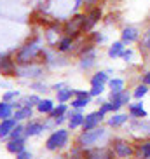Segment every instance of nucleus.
I'll return each mask as SVG.
<instances>
[{
  "mask_svg": "<svg viewBox=\"0 0 150 159\" xmlns=\"http://www.w3.org/2000/svg\"><path fill=\"white\" fill-rule=\"evenodd\" d=\"M66 143H68V131H66V129H56V131H52L51 136L46 140L47 150L63 149Z\"/></svg>",
  "mask_w": 150,
  "mask_h": 159,
  "instance_id": "39448f33",
  "label": "nucleus"
},
{
  "mask_svg": "<svg viewBox=\"0 0 150 159\" xmlns=\"http://www.w3.org/2000/svg\"><path fill=\"white\" fill-rule=\"evenodd\" d=\"M103 91H105V86H91L89 94H91V98H99L103 94Z\"/></svg>",
  "mask_w": 150,
  "mask_h": 159,
  "instance_id": "4c0bfd02",
  "label": "nucleus"
},
{
  "mask_svg": "<svg viewBox=\"0 0 150 159\" xmlns=\"http://www.w3.org/2000/svg\"><path fill=\"white\" fill-rule=\"evenodd\" d=\"M127 112H129V116L133 117V119H145L148 114H147V110L143 108V102L141 100H136L135 103H129L127 105Z\"/></svg>",
  "mask_w": 150,
  "mask_h": 159,
  "instance_id": "4468645a",
  "label": "nucleus"
},
{
  "mask_svg": "<svg viewBox=\"0 0 150 159\" xmlns=\"http://www.w3.org/2000/svg\"><path fill=\"white\" fill-rule=\"evenodd\" d=\"M135 128H140L141 131H145L150 135V121H145V119H136V122H133Z\"/></svg>",
  "mask_w": 150,
  "mask_h": 159,
  "instance_id": "72a5a7b5",
  "label": "nucleus"
},
{
  "mask_svg": "<svg viewBox=\"0 0 150 159\" xmlns=\"http://www.w3.org/2000/svg\"><path fill=\"white\" fill-rule=\"evenodd\" d=\"M141 82H143V84H147V86H150V70L143 74V77H141Z\"/></svg>",
  "mask_w": 150,
  "mask_h": 159,
  "instance_id": "a18cd8bd",
  "label": "nucleus"
},
{
  "mask_svg": "<svg viewBox=\"0 0 150 159\" xmlns=\"http://www.w3.org/2000/svg\"><path fill=\"white\" fill-rule=\"evenodd\" d=\"M99 112L103 114V116H107V114H110V112H115V108H113V103L112 102H103L101 105H99Z\"/></svg>",
  "mask_w": 150,
  "mask_h": 159,
  "instance_id": "e433bc0d",
  "label": "nucleus"
},
{
  "mask_svg": "<svg viewBox=\"0 0 150 159\" xmlns=\"http://www.w3.org/2000/svg\"><path fill=\"white\" fill-rule=\"evenodd\" d=\"M70 159H84V150H82V147H73L70 150Z\"/></svg>",
  "mask_w": 150,
  "mask_h": 159,
  "instance_id": "ea45409f",
  "label": "nucleus"
},
{
  "mask_svg": "<svg viewBox=\"0 0 150 159\" xmlns=\"http://www.w3.org/2000/svg\"><path fill=\"white\" fill-rule=\"evenodd\" d=\"M89 39L93 40V44H96V46H99V44H103L105 40H107V37H105L103 33H99V32H91Z\"/></svg>",
  "mask_w": 150,
  "mask_h": 159,
  "instance_id": "f704fd0d",
  "label": "nucleus"
},
{
  "mask_svg": "<svg viewBox=\"0 0 150 159\" xmlns=\"http://www.w3.org/2000/svg\"><path fill=\"white\" fill-rule=\"evenodd\" d=\"M42 47H40V39L35 37L24 44L16 54V65H30V63H37V56L40 54Z\"/></svg>",
  "mask_w": 150,
  "mask_h": 159,
  "instance_id": "f257e3e1",
  "label": "nucleus"
},
{
  "mask_svg": "<svg viewBox=\"0 0 150 159\" xmlns=\"http://www.w3.org/2000/svg\"><path fill=\"white\" fill-rule=\"evenodd\" d=\"M148 91H150V86H147V84H143V82H141V84H138L135 88V91H133V98L135 100H143L147 96V94H148Z\"/></svg>",
  "mask_w": 150,
  "mask_h": 159,
  "instance_id": "c85d7f7f",
  "label": "nucleus"
},
{
  "mask_svg": "<svg viewBox=\"0 0 150 159\" xmlns=\"http://www.w3.org/2000/svg\"><path fill=\"white\" fill-rule=\"evenodd\" d=\"M52 108H54V102L52 100H49V98H44V100H40L38 102V105H37V110L40 114H49L52 112Z\"/></svg>",
  "mask_w": 150,
  "mask_h": 159,
  "instance_id": "bb28decb",
  "label": "nucleus"
},
{
  "mask_svg": "<svg viewBox=\"0 0 150 159\" xmlns=\"http://www.w3.org/2000/svg\"><path fill=\"white\" fill-rule=\"evenodd\" d=\"M44 74V66L38 63L30 65H18V75L16 77H40Z\"/></svg>",
  "mask_w": 150,
  "mask_h": 159,
  "instance_id": "1a4fd4ad",
  "label": "nucleus"
},
{
  "mask_svg": "<svg viewBox=\"0 0 150 159\" xmlns=\"http://www.w3.org/2000/svg\"><path fill=\"white\" fill-rule=\"evenodd\" d=\"M84 21H86V12H75L65 25H63V35H68L72 39H79L80 33H82V26H84Z\"/></svg>",
  "mask_w": 150,
  "mask_h": 159,
  "instance_id": "f03ea898",
  "label": "nucleus"
},
{
  "mask_svg": "<svg viewBox=\"0 0 150 159\" xmlns=\"http://www.w3.org/2000/svg\"><path fill=\"white\" fill-rule=\"evenodd\" d=\"M108 80H110V77H108V72L107 70H99L96 72V74L91 75V86H107Z\"/></svg>",
  "mask_w": 150,
  "mask_h": 159,
  "instance_id": "6ab92c4d",
  "label": "nucleus"
},
{
  "mask_svg": "<svg viewBox=\"0 0 150 159\" xmlns=\"http://www.w3.org/2000/svg\"><path fill=\"white\" fill-rule=\"evenodd\" d=\"M65 86H66L65 82H60V84H54V86H52V89H54V91H60V89L65 88Z\"/></svg>",
  "mask_w": 150,
  "mask_h": 159,
  "instance_id": "de8ad7c7",
  "label": "nucleus"
},
{
  "mask_svg": "<svg viewBox=\"0 0 150 159\" xmlns=\"http://www.w3.org/2000/svg\"><path fill=\"white\" fill-rule=\"evenodd\" d=\"M84 2H86V0H75L73 7H75V9H79V7H82V5H84Z\"/></svg>",
  "mask_w": 150,
  "mask_h": 159,
  "instance_id": "09e8293b",
  "label": "nucleus"
},
{
  "mask_svg": "<svg viewBox=\"0 0 150 159\" xmlns=\"http://www.w3.org/2000/svg\"><path fill=\"white\" fill-rule=\"evenodd\" d=\"M131 98H133V94L129 93V91H121V93H113V91H110L108 93V102H112L115 107L122 108V107H126V105H129L131 103Z\"/></svg>",
  "mask_w": 150,
  "mask_h": 159,
  "instance_id": "9b49d317",
  "label": "nucleus"
},
{
  "mask_svg": "<svg viewBox=\"0 0 150 159\" xmlns=\"http://www.w3.org/2000/svg\"><path fill=\"white\" fill-rule=\"evenodd\" d=\"M124 49H126V44L122 42V40H115L113 44H110L107 54H108V58H110V60H115V58H121L122 56Z\"/></svg>",
  "mask_w": 150,
  "mask_h": 159,
  "instance_id": "dca6fc26",
  "label": "nucleus"
},
{
  "mask_svg": "<svg viewBox=\"0 0 150 159\" xmlns=\"http://www.w3.org/2000/svg\"><path fill=\"white\" fill-rule=\"evenodd\" d=\"M44 131V124L38 121H30L26 126H24V135L26 136H37Z\"/></svg>",
  "mask_w": 150,
  "mask_h": 159,
  "instance_id": "aec40b11",
  "label": "nucleus"
},
{
  "mask_svg": "<svg viewBox=\"0 0 150 159\" xmlns=\"http://www.w3.org/2000/svg\"><path fill=\"white\" fill-rule=\"evenodd\" d=\"M12 117H14L16 121H26V119L33 117V108L28 107V105H23V107L16 108V112H14Z\"/></svg>",
  "mask_w": 150,
  "mask_h": 159,
  "instance_id": "5701e85b",
  "label": "nucleus"
},
{
  "mask_svg": "<svg viewBox=\"0 0 150 159\" xmlns=\"http://www.w3.org/2000/svg\"><path fill=\"white\" fill-rule=\"evenodd\" d=\"M99 0H86L84 2V5H87V9H91V7H94V5L98 4Z\"/></svg>",
  "mask_w": 150,
  "mask_h": 159,
  "instance_id": "49530a36",
  "label": "nucleus"
},
{
  "mask_svg": "<svg viewBox=\"0 0 150 159\" xmlns=\"http://www.w3.org/2000/svg\"><path fill=\"white\" fill-rule=\"evenodd\" d=\"M96 63H98V51L94 49V51L86 52V54H82V56H80L79 66H80V70H91Z\"/></svg>",
  "mask_w": 150,
  "mask_h": 159,
  "instance_id": "ddd939ff",
  "label": "nucleus"
},
{
  "mask_svg": "<svg viewBox=\"0 0 150 159\" xmlns=\"http://www.w3.org/2000/svg\"><path fill=\"white\" fill-rule=\"evenodd\" d=\"M0 74L7 77H16L18 75V65L7 54H0Z\"/></svg>",
  "mask_w": 150,
  "mask_h": 159,
  "instance_id": "6e6552de",
  "label": "nucleus"
},
{
  "mask_svg": "<svg viewBox=\"0 0 150 159\" xmlns=\"http://www.w3.org/2000/svg\"><path fill=\"white\" fill-rule=\"evenodd\" d=\"M56 159H65V157H56Z\"/></svg>",
  "mask_w": 150,
  "mask_h": 159,
  "instance_id": "8fccbe9b",
  "label": "nucleus"
},
{
  "mask_svg": "<svg viewBox=\"0 0 150 159\" xmlns=\"http://www.w3.org/2000/svg\"><path fill=\"white\" fill-rule=\"evenodd\" d=\"M73 42H75V39H72V37H68V35H61L60 37V40H58V44H56V49L60 52H72L73 51Z\"/></svg>",
  "mask_w": 150,
  "mask_h": 159,
  "instance_id": "a211bd4d",
  "label": "nucleus"
},
{
  "mask_svg": "<svg viewBox=\"0 0 150 159\" xmlns=\"http://www.w3.org/2000/svg\"><path fill=\"white\" fill-rule=\"evenodd\" d=\"M40 100H42V98H40L38 94H28L23 102H24V105H28V107H37Z\"/></svg>",
  "mask_w": 150,
  "mask_h": 159,
  "instance_id": "c9c22d12",
  "label": "nucleus"
},
{
  "mask_svg": "<svg viewBox=\"0 0 150 159\" xmlns=\"http://www.w3.org/2000/svg\"><path fill=\"white\" fill-rule=\"evenodd\" d=\"M138 159H150V142L143 143L138 150Z\"/></svg>",
  "mask_w": 150,
  "mask_h": 159,
  "instance_id": "473e14b6",
  "label": "nucleus"
},
{
  "mask_svg": "<svg viewBox=\"0 0 150 159\" xmlns=\"http://www.w3.org/2000/svg\"><path fill=\"white\" fill-rule=\"evenodd\" d=\"M105 135H107V129H103L99 126L93 128V129H87V131H82L79 135V138H77V145L82 147V149H89V147L98 143Z\"/></svg>",
  "mask_w": 150,
  "mask_h": 159,
  "instance_id": "7ed1b4c3",
  "label": "nucleus"
},
{
  "mask_svg": "<svg viewBox=\"0 0 150 159\" xmlns=\"http://www.w3.org/2000/svg\"><path fill=\"white\" fill-rule=\"evenodd\" d=\"M108 88H110V91H113V93H121V91H124V88H126V82H124V79H121V77H112V79L108 80Z\"/></svg>",
  "mask_w": 150,
  "mask_h": 159,
  "instance_id": "a878e982",
  "label": "nucleus"
},
{
  "mask_svg": "<svg viewBox=\"0 0 150 159\" xmlns=\"http://www.w3.org/2000/svg\"><path fill=\"white\" fill-rule=\"evenodd\" d=\"M89 103H91V96H87V98H77V96H73V98H72V108L82 110V108H86Z\"/></svg>",
  "mask_w": 150,
  "mask_h": 159,
  "instance_id": "c756f323",
  "label": "nucleus"
},
{
  "mask_svg": "<svg viewBox=\"0 0 150 159\" xmlns=\"http://www.w3.org/2000/svg\"><path fill=\"white\" fill-rule=\"evenodd\" d=\"M101 19H103V11H101V7L94 5L91 9H87L86 11V21H84V26H82V33H91L93 28Z\"/></svg>",
  "mask_w": 150,
  "mask_h": 159,
  "instance_id": "20e7f679",
  "label": "nucleus"
},
{
  "mask_svg": "<svg viewBox=\"0 0 150 159\" xmlns=\"http://www.w3.org/2000/svg\"><path fill=\"white\" fill-rule=\"evenodd\" d=\"M24 135V126L23 124H16V128L12 131H11V135H9V140H14V138H23Z\"/></svg>",
  "mask_w": 150,
  "mask_h": 159,
  "instance_id": "2f4dec72",
  "label": "nucleus"
},
{
  "mask_svg": "<svg viewBox=\"0 0 150 159\" xmlns=\"http://www.w3.org/2000/svg\"><path fill=\"white\" fill-rule=\"evenodd\" d=\"M103 117L105 116L99 112V110L87 114V116L84 117V122H82V129L87 131V129H93V128H98L99 124H101V121H103Z\"/></svg>",
  "mask_w": 150,
  "mask_h": 159,
  "instance_id": "f8f14e48",
  "label": "nucleus"
},
{
  "mask_svg": "<svg viewBox=\"0 0 150 159\" xmlns=\"http://www.w3.org/2000/svg\"><path fill=\"white\" fill-rule=\"evenodd\" d=\"M75 96H77V98H87V96H91L89 94V91H87V89H75Z\"/></svg>",
  "mask_w": 150,
  "mask_h": 159,
  "instance_id": "c03bdc74",
  "label": "nucleus"
},
{
  "mask_svg": "<svg viewBox=\"0 0 150 159\" xmlns=\"http://www.w3.org/2000/svg\"><path fill=\"white\" fill-rule=\"evenodd\" d=\"M68 114V107H66V103H58V107L52 108V112L49 114L51 117H60V116H66Z\"/></svg>",
  "mask_w": 150,
  "mask_h": 159,
  "instance_id": "7c9ffc66",
  "label": "nucleus"
},
{
  "mask_svg": "<svg viewBox=\"0 0 150 159\" xmlns=\"http://www.w3.org/2000/svg\"><path fill=\"white\" fill-rule=\"evenodd\" d=\"M30 88L35 89L37 93H46V91H47V86L44 84V82H32V84H30Z\"/></svg>",
  "mask_w": 150,
  "mask_h": 159,
  "instance_id": "79ce46f5",
  "label": "nucleus"
},
{
  "mask_svg": "<svg viewBox=\"0 0 150 159\" xmlns=\"http://www.w3.org/2000/svg\"><path fill=\"white\" fill-rule=\"evenodd\" d=\"M66 116H68V128L70 129H77L79 126H82L84 117H86L80 110H75V108H72V112H68Z\"/></svg>",
  "mask_w": 150,
  "mask_h": 159,
  "instance_id": "2eb2a0df",
  "label": "nucleus"
},
{
  "mask_svg": "<svg viewBox=\"0 0 150 159\" xmlns=\"http://www.w3.org/2000/svg\"><path fill=\"white\" fill-rule=\"evenodd\" d=\"M138 44H140V51L150 52V26L143 33H141V37H140V40H138Z\"/></svg>",
  "mask_w": 150,
  "mask_h": 159,
  "instance_id": "cd10ccee",
  "label": "nucleus"
},
{
  "mask_svg": "<svg viewBox=\"0 0 150 159\" xmlns=\"http://www.w3.org/2000/svg\"><path fill=\"white\" fill-rule=\"evenodd\" d=\"M16 124H18V121H16L14 117L0 121V138H7L11 135V131L16 128Z\"/></svg>",
  "mask_w": 150,
  "mask_h": 159,
  "instance_id": "f3484780",
  "label": "nucleus"
},
{
  "mask_svg": "<svg viewBox=\"0 0 150 159\" xmlns=\"http://www.w3.org/2000/svg\"><path fill=\"white\" fill-rule=\"evenodd\" d=\"M16 159H33V156L28 150H21L19 154H16Z\"/></svg>",
  "mask_w": 150,
  "mask_h": 159,
  "instance_id": "37998d69",
  "label": "nucleus"
},
{
  "mask_svg": "<svg viewBox=\"0 0 150 159\" xmlns=\"http://www.w3.org/2000/svg\"><path fill=\"white\" fill-rule=\"evenodd\" d=\"M73 96H75V89L68 88V86H65V88H61L60 91H56V100H58V103L70 102Z\"/></svg>",
  "mask_w": 150,
  "mask_h": 159,
  "instance_id": "412c9836",
  "label": "nucleus"
},
{
  "mask_svg": "<svg viewBox=\"0 0 150 159\" xmlns=\"http://www.w3.org/2000/svg\"><path fill=\"white\" fill-rule=\"evenodd\" d=\"M141 37V32L138 26H135V25H127V26H124V28L121 30V40L126 46H133V44H136L138 40H140Z\"/></svg>",
  "mask_w": 150,
  "mask_h": 159,
  "instance_id": "423d86ee",
  "label": "nucleus"
},
{
  "mask_svg": "<svg viewBox=\"0 0 150 159\" xmlns=\"http://www.w3.org/2000/svg\"><path fill=\"white\" fill-rule=\"evenodd\" d=\"M133 54H135V52H133V49L131 47H126V49H124V52H122V60L126 61V63H131L133 61Z\"/></svg>",
  "mask_w": 150,
  "mask_h": 159,
  "instance_id": "a19ab883",
  "label": "nucleus"
},
{
  "mask_svg": "<svg viewBox=\"0 0 150 159\" xmlns=\"http://www.w3.org/2000/svg\"><path fill=\"white\" fill-rule=\"evenodd\" d=\"M12 116H14V107H12V103L2 100V103H0V121L11 119Z\"/></svg>",
  "mask_w": 150,
  "mask_h": 159,
  "instance_id": "393cba45",
  "label": "nucleus"
},
{
  "mask_svg": "<svg viewBox=\"0 0 150 159\" xmlns=\"http://www.w3.org/2000/svg\"><path fill=\"white\" fill-rule=\"evenodd\" d=\"M7 150L11 154H19L21 150H24V136L23 138H14V140H9V143L5 145Z\"/></svg>",
  "mask_w": 150,
  "mask_h": 159,
  "instance_id": "b1692460",
  "label": "nucleus"
},
{
  "mask_svg": "<svg viewBox=\"0 0 150 159\" xmlns=\"http://www.w3.org/2000/svg\"><path fill=\"white\" fill-rule=\"evenodd\" d=\"M19 96V91H16V89H12V91H7V93H4V96H2V100L4 102H9L12 103V100H16Z\"/></svg>",
  "mask_w": 150,
  "mask_h": 159,
  "instance_id": "58836bf2",
  "label": "nucleus"
},
{
  "mask_svg": "<svg viewBox=\"0 0 150 159\" xmlns=\"http://www.w3.org/2000/svg\"><path fill=\"white\" fill-rule=\"evenodd\" d=\"M131 119V116H127V114H119V112H113V116L108 119V126L112 128H119L122 124H126L127 121Z\"/></svg>",
  "mask_w": 150,
  "mask_h": 159,
  "instance_id": "4be33fe9",
  "label": "nucleus"
},
{
  "mask_svg": "<svg viewBox=\"0 0 150 159\" xmlns=\"http://www.w3.org/2000/svg\"><path fill=\"white\" fill-rule=\"evenodd\" d=\"M112 149L115 152V156L121 159H126V157H131L135 154V149H133V145L126 140H121V138H115L112 142Z\"/></svg>",
  "mask_w": 150,
  "mask_h": 159,
  "instance_id": "0eeeda50",
  "label": "nucleus"
},
{
  "mask_svg": "<svg viewBox=\"0 0 150 159\" xmlns=\"http://www.w3.org/2000/svg\"><path fill=\"white\" fill-rule=\"evenodd\" d=\"M115 152L110 147H101V149H87L84 150V159H113Z\"/></svg>",
  "mask_w": 150,
  "mask_h": 159,
  "instance_id": "9d476101",
  "label": "nucleus"
}]
</instances>
